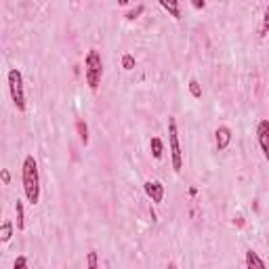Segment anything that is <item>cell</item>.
I'll return each mask as SVG.
<instances>
[{
  "instance_id": "1",
  "label": "cell",
  "mask_w": 269,
  "mask_h": 269,
  "mask_svg": "<svg viewBox=\"0 0 269 269\" xmlns=\"http://www.w3.org/2000/svg\"><path fill=\"white\" fill-rule=\"evenodd\" d=\"M21 177H24V189H26L28 202L32 206L38 204V200H40V181H38V164L34 160V156H26Z\"/></svg>"
},
{
  "instance_id": "2",
  "label": "cell",
  "mask_w": 269,
  "mask_h": 269,
  "mask_svg": "<svg viewBox=\"0 0 269 269\" xmlns=\"http://www.w3.org/2000/svg\"><path fill=\"white\" fill-rule=\"evenodd\" d=\"M84 76H86L88 86L95 91L101 82V76H103V61H101L99 51H95V49H91L84 57Z\"/></svg>"
},
{
  "instance_id": "3",
  "label": "cell",
  "mask_w": 269,
  "mask_h": 269,
  "mask_svg": "<svg viewBox=\"0 0 269 269\" xmlns=\"http://www.w3.org/2000/svg\"><path fill=\"white\" fill-rule=\"evenodd\" d=\"M9 91L13 97V103L19 111H26V93H24V76L17 67L9 72Z\"/></svg>"
},
{
  "instance_id": "4",
  "label": "cell",
  "mask_w": 269,
  "mask_h": 269,
  "mask_svg": "<svg viewBox=\"0 0 269 269\" xmlns=\"http://www.w3.org/2000/svg\"><path fill=\"white\" fill-rule=\"evenodd\" d=\"M168 145H170V156H172V170L181 172V168H183V151H181V143H179V132H177L175 118H168Z\"/></svg>"
},
{
  "instance_id": "5",
  "label": "cell",
  "mask_w": 269,
  "mask_h": 269,
  "mask_svg": "<svg viewBox=\"0 0 269 269\" xmlns=\"http://www.w3.org/2000/svg\"><path fill=\"white\" fill-rule=\"evenodd\" d=\"M257 134H259V145L263 149V156L269 162V120H261L257 126Z\"/></svg>"
},
{
  "instance_id": "6",
  "label": "cell",
  "mask_w": 269,
  "mask_h": 269,
  "mask_svg": "<svg viewBox=\"0 0 269 269\" xmlns=\"http://www.w3.org/2000/svg\"><path fill=\"white\" fill-rule=\"evenodd\" d=\"M143 187H145L147 198L153 202V204H160V202L164 200V185L160 181H147Z\"/></svg>"
},
{
  "instance_id": "7",
  "label": "cell",
  "mask_w": 269,
  "mask_h": 269,
  "mask_svg": "<svg viewBox=\"0 0 269 269\" xmlns=\"http://www.w3.org/2000/svg\"><path fill=\"white\" fill-rule=\"evenodd\" d=\"M215 134H217V149H219V151L227 149V145H229V141H232V130H229L227 126H219Z\"/></svg>"
},
{
  "instance_id": "8",
  "label": "cell",
  "mask_w": 269,
  "mask_h": 269,
  "mask_svg": "<svg viewBox=\"0 0 269 269\" xmlns=\"http://www.w3.org/2000/svg\"><path fill=\"white\" fill-rule=\"evenodd\" d=\"M246 269H265L263 259L255 251H246Z\"/></svg>"
},
{
  "instance_id": "9",
  "label": "cell",
  "mask_w": 269,
  "mask_h": 269,
  "mask_svg": "<svg viewBox=\"0 0 269 269\" xmlns=\"http://www.w3.org/2000/svg\"><path fill=\"white\" fill-rule=\"evenodd\" d=\"M160 7L166 9L175 19H181V7H179V3H166V0H160Z\"/></svg>"
},
{
  "instance_id": "10",
  "label": "cell",
  "mask_w": 269,
  "mask_h": 269,
  "mask_svg": "<svg viewBox=\"0 0 269 269\" xmlns=\"http://www.w3.org/2000/svg\"><path fill=\"white\" fill-rule=\"evenodd\" d=\"M149 147H151V156L156 160H160L162 158V153H164V145H162V141L158 139V137H153L151 139V143H149Z\"/></svg>"
},
{
  "instance_id": "11",
  "label": "cell",
  "mask_w": 269,
  "mask_h": 269,
  "mask_svg": "<svg viewBox=\"0 0 269 269\" xmlns=\"http://www.w3.org/2000/svg\"><path fill=\"white\" fill-rule=\"evenodd\" d=\"M11 238H13V223H11V221H5V223H3V229H0V240L9 242Z\"/></svg>"
},
{
  "instance_id": "12",
  "label": "cell",
  "mask_w": 269,
  "mask_h": 269,
  "mask_svg": "<svg viewBox=\"0 0 269 269\" xmlns=\"http://www.w3.org/2000/svg\"><path fill=\"white\" fill-rule=\"evenodd\" d=\"M15 213H17V229H24L26 227V219H24V204L17 200L15 204Z\"/></svg>"
},
{
  "instance_id": "13",
  "label": "cell",
  "mask_w": 269,
  "mask_h": 269,
  "mask_svg": "<svg viewBox=\"0 0 269 269\" xmlns=\"http://www.w3.org/2000/svg\"><path fill=\"white\" fill-rule=\"evenodd\" d=\"M76 128H78V134H80V141L86 145V143H88V126H86V122H84V120H78V122H76Z\"/></svg>"
},
{
  "instance_id": "14",
  "label": "cell",
  "mask_w": 269,
  "mask_h": 269,
  "mask_svg": "<svg viewBox=\"0 0 269 269\" xmlns=\"http://www.w3.org/2000/svg\"><path fill=\"white\" fill-rule=\"evenodd\" d=\"M86 269H99V257L95 251H88L86 255Z\"/></svg>"
},
{
  "instance_id": "15",
  "label": "cell",
  "mask_w": 269,
  "mask_h": 269,
  "mask_svg": "<svg viewBox=\"0 0 269 269\" xmlns=\"http://www.w3.org/2000/svg\"><path fill=\"white\" fill-rule=\"evenodd\" d=\"M189 93H191V97H196V99L202 97V88H200V82H198L196 78L189 80Z\"/></svg>"
},
{
  "instance_id": "16",
  "label": "cell",
  "mask_w": 269,
  "mask_h": 269,
  "mask_svg": "<svg viewBox=\"0 0 269 269\" xmlns=\"http://www.w3.org/2000/svg\"><path fill=\"white\" fill-rule=\"evenodd\" d=\"M143 11H145V7H143V5H137L134 9H130V11L126 13V19H130V21H132V19H137V17H139Z\"/></svg>"
},
{
  "instance_id": "17",
  "label": "cell",
  "mask_w": 269,
  "mask_h": 269,
  "mask_svg": "<svg viewBox=\"0 0 269 269\" xmlns=\"http://www.w3.org/2000/svg\"><path fill=\"white\" fill-rule=\"evenodd\" d=\"M269 34V5L265 7V17H263V28H261V36Z\"/></svg>"
},
{
  "instance_id": "18",
  "label": "cell",
  "mask_w": 269,
  "mask_h": 269,
  "mask_svg": "<svg viewBox=\"0 0 269 269\" xmlns=\"http://www.w3.org/2000/svg\"><path fill=\"white\" fill-rule=\"evenodd\" d=\"M122 67H124V70H132V67H134V57L132 55H124L122 57Z\"/></svg>"
},
{
  "instance_id": "19",
  "label": "cell",
  "mask_w": 269,
  "mask_h": 269,
  "mask_svg": "<svg viewBox=\"0 0 269 269\" xmlns=\"http://www.w3.org/2000/svg\"><path fill=\"white\" fill-rule=\"evenodd\" d=\"M13 269H28V259L26 257H17L13 263Z\"/></svg>"
},
{
  "instance_id": "20",
  "label": "cell",
  "mask_w": 269,
  "mask_h": 269,
  "mask_svg": "<svg viewBox=\"0 0 269 269\" xmlns=\"http://www.w3.org/2000/svg\"><path fill=\"white\" fill-rule=\"evenodd\" d=\"M0 175H3V181H5V183H11V175H9V170H3Z\"/></svg>"
},
{
  "instance_id": "21",
  "label": "cell",
  "mask_w": 269,
  "mask_h": 269,
  "mask_svg": "<svg viewBox=\"0 0 269 269\" xmlns=\"http://www.w3.org/2000/svg\"><path fill=\"white\" fill-rule=\"evenodd\" d=\"M194 7H196V9H204L206 5H204V0H202V3H200V0H196V3H194Z\"/></svg>"
},
{
  "instance_id": "22",
  "label": "cell",
  "mask_w": 269,
  "mask_h": 269,
  "mask_svg": "<svg viewBox=\"0 0 269 269\" xmlns=\"http://www.w3.org/2000/svg\"><path fill=\"white\" fill-rule=\"evenodd\" d=\"M168 269H177V265H175V263H168Z\"/></svg>"
}]
</instances>
